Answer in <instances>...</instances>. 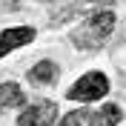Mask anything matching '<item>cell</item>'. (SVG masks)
Listing matches in <instances>:
<instances>
[{
  "mask_svg": "<svg viewBox=\"0 0 126 126\" xmlns=\"http://www.w3.org/2000/svg\"><path fill=\"white\" fill-rule=\"evenodd\" d=\"M115 23H118V17H115V12H109V9L92 12L78 29L72 32L69 40L78 49H100L103 43H106V37L115 32Z\"/></svg>",
  "mask_w": 126,
  "mask_h": 126,
  "instance_id": "1",
  "label": "cell"
},
{
  "mask_svg": "<svg viewBox=\"0 0 126 126\" xmlns=\"http://www.w3.org/2000/svg\"><path fill=\"white\" fill-rule=\"evenodd\" d=\"M106 94H109V78L103 72H86L66 89V97L80 100V103H94L100 97H106Z\"/></svg>",
  "mask_w": 126,
  "mask_h": 126,
  "instance_id": "2",
  "label": "cell"
},
{
  "mask_svg": "<svg viewBox=\"0 0 126 126\" xmlns=\"http://www.w3.org/2000/svg\"><path fill=\"white\" fill-rule=\"evenodd\" d=\"M57 120V106L55 103H49V100H40L34 103V106H29V109L20 112V118H17V123L20 126H52Z\"/></svg>",
  "mask_w": 126,
  "mask_h": 126,
  "instance_id": "3",
  "label": "cell"
},
{
  "mask_svg": "<svg viewBox=\"0 0 126 126\" xmlns=\"http://www.w3.org/2000/svg\"><path fill=\"white\" fill-rule=\"evenodd\" d=\"M34 40V29L32 26H12V29H3L0 32V57H6L9 52L26 46Z\"/></svg>",
  "mask_w": 126,
  "mask_h": 126,
  "instance_id": "4",
  "label": "cell"
},
{
  "mask_svg": "<svg viewBox=\"0 0 126 126\" xmlns=\"http://www.w3.org/2000/svg\"><path fill=\"white\" fill-rule=\"evenodd\" d=\"M26 78H29V83H34V86H55L57 78H60V66H57L55 60H40V63H34V66L26 72Z\"/></svg>",
  "mask_w": 126,
  "mask_h": 126,
  "instance_id": "5",
  "label": "cell"
},
{
  "mask_svg": "<svg viewBox=\"0 0 126 126\" xmlns=\"http://www.w3.org/2000/svg\"><path fill=\"white\" fill-rule=\"evenodd\" d=\"M17 106H26V92L15 80L0 83V109H17Z\"/></svg>",
  "mask_w": 126,
  "mask_h": 126,
  "instance_id": "6",
  "label": "cell"
},
{
  "mask_svg": "<svg viewBox=\"0 0 126 126\" xmlns=\"http://www.w3.org/2000/svg\"><path fill=\"white\" fill-rule=\"evenodd\" d=\"M123 120V109L120 106H115V103H106V106H100V112L94 115V123H103V126H115Z\"/></svg>",
  "mask_w": 126,
  "mask_h": 126,
  "instance_id": "7",
  "label": "cell"
},
{
  "mask_svg": "<svg viewBox=\"0 0 126 126\" xmlns=\"http://www.w3.org/2000/svg\"><path fill=\"white\" fill-rule=\"evenodd\" d=\"M60 123L63 126H92L94 123V115H89L86 109H78V112H69Z\"/></svg>",
  "mask_w": 126,
  "mask_h": 126,
  "instance_id": "8",
  "label": "cell"
}]
</instances>
